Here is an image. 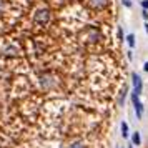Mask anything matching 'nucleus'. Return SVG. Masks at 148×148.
I'll use <instances>...</instances> for the list:
<instances>
[{
    "instance_id": "nucleus-2",
    "label": "nucleus",
    "mask_w": 148,
    "mask_h": 148,
    "mask_svg": "<svg viewBox=\"0 0 148 148\" xmlns=\"http://www.w3.org/2000/svg\"><path fill=\"white\" fill-rule=\"evenodd\" d=\"M34 18L38 23H47L50 20V12H48L47 8H40V10H37V14H35Z\"/></svg>"
},
{
    "instance_id": "nucleus-6",
    "label": "nucleus",
    "mask_w": 148,
    "mask_h": 148,
    "mask_svg": "<svg viewBox=\"0 0 148 148\" xmlns=\"http://www.w3.org/2000/svg\"><path fill=\"white\" fill-rule=\"evenodd\" d=\"M132 143H133V145H140L141 143V136H140L138 132H135L133 133V136H132Z\"/></svg>"
},
{
    "instance_id": "nucleus-19",
    "label": "nucleus",
    "mask_w": 148,
    "mask_h": 148,
    "mask_svg": "<svg viewBox=\"0 0 148 148\" xmlns=\"http://www.w3.org/2000/svg\"><path fill=\"white\" fill-rule=\"evenodd\" d=\"M145 30H147V34H148V22L145 23Z\"/></svg>"
},
{
    "instance_id": "nucleus-14",
    "label": "nucleus",
    "mask_w": 148,
    "mask_h": 148,
    "mask_svg": "<svg viewBox=\"0 0 148 148\" xmlns=\"http://www.w3.org/2000/svg\"><path fill=\"white\" fill-rule=\"evenodd\" d=\"M141 15H143V18H145V20H148V12H147V8H143Z\"/></svg>"
},
{
    "instance_id": "nucleus-20",
    "label": "nucleus",
    "mask_w": 148,
    "mask_h": 148,
    "mask_svg": "<svg viewBox=\"0 0 148 148\" xmlns=\"http://www.w3.org/2000/svg\"><path fill=\"white\" fill-rule=\"evenodd\" d=\"M128 148H133V147H132V145H128Z\"/></svg>"
},
{
    "instance_id": "nucleus-1",
    "label": "nucleus",
    "mask_w": 148,
    "mask_h": 148,
    "mask_svg": "<svg viewBox=\"0 0 148 148\" xmlns=\"http://www.w3.org/2000/svg\"><path fill=\"white\" fill-rule=\"evenodd\" d=\"M138 97H140V95H136L135 92L132 93V101H133L135 112H136V118L141 120V118H143V105H141V101L138 100Z\"/></svg>"
},
{
    "instance_id": "nucleus-16",
    "label": "nucleus",
    "mask_w": 148,
    "mask_h": 148,
    "mask_svg": "<svg viewBox=\"0 0 148 148\" xmlns=\"http://www.w3.org/2000/svg\"><path fill=\"white\" fill-rule=\"evenodd\" d=\"M3 7H5V3H3V0H0V12L3 10Z\"/></svg>"
},
{
    "instance_id": "nucleus-18",
    "label": "nucleus",
    "mask_w": 148,
    "mask_h": 148,
    "mask_svg": "<svg viewBox=\"0 0 148 148\" xmlns=\"http://www.w3.org/2000/svg\"><path fill=\"white\" fill-rule=\"evenodd\" d=\"M143 68H145V72H148V62L145 63V67H143Z\"/></svg>"
},
{
    "instance_id": "nucleus-10",
    "label": "nucleus",
    "mask_w": 148,
    "mask_h": 148,
    "mask_svg": "<svg viewBox=\"0 0 148 148\" xmlns=\"http://www.w3.org/2000/svg\"><path fill=\"white\" fill-rule=\"evenodd\" d=\"M121 135H123L125 138H128V125L125 123V121L121 123Z\"/></svg>"
},
{
    "instance_id": "nucleus-7",
    "label": "nucleus",
    "mask_w": 148,
    "mask_h": 148,
    "mask_svg": "<svg viewBox=\"0 0 148 148\" xmlns=\"http://www.w3.org/2000/svg\"><path fill=\"white\" fill-rule=\"evenodd\" d=\"M98 38H100V32H97V30H93V28H92V30H90V40L97 42Z\"/></svg>"
},
{
    "instance_id": "nucleus-17",
    "label": "nucleus",
    "mask_w": 148,
    "mask_h": 148,
    "mask_svg": "<svg viewBox=\"0 0 148 148\" xmlns=\"http://www.w3.org/2000/svg\"><path fill=\"white\" fill-rule=\"evenodd\" d=\"M127 57H128V60H132V58H133V53H132V52H128Z\"/></svg>"
},
{
    "instance_id": "nucleus-12",
    "label": "nucleus",
    "mask_w": 148,
    "mask_h": 148,
    "mask_svg": "<svg viewBox=\"0 0 148 148\" xmlns=\"http://www.w3.org/2000/svg\"><path fill=\"white\" fill-rule=\"evenodd\" d=\"M121 3H123V5H125L127 8L132 7V0H121Z\"/></svg>"
},
{
    "instance_id": "nucleus-9",
    "label": "nucleus",
    "mask_w": 148,
    "mask_h": 148,
    "mask_svg": "<svg viewBox=\"0 0 148 148\" xmlns=\"http://www.w3.org/2000/svg\"><path fill=\"white\" fill-rule=\"evenodd\" d=\"M127 42H128V45H130V48H133V47H135V35L130 34V35L127 37Z\"/></svg>"
},
{
    "instance_id": "nucleus-5",
    "label": "nucleus",
    "mask_w": 148,
    "mask_h": 148,
    "mask_svg": "<svg viewBox=\"0 0 148 148\" xmlns=\"http://www.w3.org/2000/svg\"><path fill=\"white\" fill-rule=\"evenodd\" d=\"M127 92H128V88H127V87L121 90L120 97H118V105H123V103H125V97H127Z\"/></svg>"
},
{
    "instance_id": "nucleus-4",
    "label": "nucleus",
    "mask_w": 148,
    "mask_h": 148,
    "mask_svg": "<svg viewBox=\"0 0 148 148\" xmlns=\"http://www.w3.org/2000/svg\"><path fill=\"white\" fill-rule=\"evenodd\" d=\"M90 3L95 8H105L108 5V0H90Z\"/></svg>"
},
{
    "instance_id": "nucleus-15",
    "label": "nucleus",
    "mask_w": 148,
    "mask_h": 148,
    "mask_svg": "<svg viewBox=\"0 0 148 148\" xmlns=\"http://www.w3.org/2000/svg\"><path fill=\"white\" fill-rule=\"evenodd\" d=\"M118 38L123 40V30H121V28H118Z\"/></svg>"
},
{
    "instance_id": "nucleus-8",
    "label": "nucleus",
    "mask_w": 148,
    "mask_h": 148,
    "mask_svg": "<svg viewBox=\"0 0 148 148\" xmlns=\"http://www.w3.org/2000/svg\"><path fill=\"white\" fill-rule=\"evenodd\" d=\"M3 52H5V55H12V57H14V55H17V48L15 47H5Z\"/></svg>"
},
{
    "instance_id": "nucleus-3",
    "label": "nucleus",
    "mask_w": 148,
    "mask_h": 148,
    "mask_svg": "<svg viewBox=\"0 0 148 148\" xmlns=\"http://www.w3.org/2000/svg\"><path fill=\"white\" fill-rule=\"evenodd\" d=\"M132 80H133V92L136 95H141V90H143V83H141V78L138 73L132 75Z\"/></svg>"
},
{
    "instance_id": "nucleus-11",
    "label": "nucleus",
    "mask_w": 148,
    "mask_h": 148,
    "mask_svg": "<svg viewBox=\"0 0 148 148\" xmlns=\"http://www.w3.org/2000/svg\"><path fill=\"white\" fill-rule=\"evenodd\" d=\"M68 148H85V147L82 145L80 141H75V143H72V145H70V147H68Z\"/></svg>"
},
{
    "instance_id": "nucleus-13",
    "label": "nucleus",
    "mask_w": 148,
    "mask_h": 148,
    "mask_svg": "<svg viewBox=\"0 0 148 148\" xmlns=\"http://www.w3.org/2000/svg\"><path fill=\"white\" fill-rule=\"evenodd\" d=\"M141 8H147L148 10V0H141Z\"/></svg>"
}]
</instances>
